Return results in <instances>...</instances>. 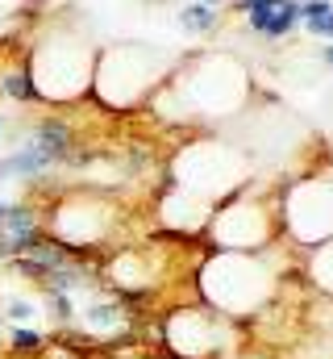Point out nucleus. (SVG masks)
I'll use <instances>...</instances> for the list:
<instances>
[{
  "mask_svg": "<svg viewBox=\"0 0 333 359\" xmlns=\"http://www.w3.org/2000/svg\"><path fill=\"white\" fill-rule=\"evenodd\" d=\"M4 347H8V355H17V359H42L46 347H50V339L38 326H8Z\"/></svg>",
  "mask_w": 333,
  "mask_h": 359,
  "instance_id": "18",
  "label": "nucleus"
},
{
  "mask_svg": "<svg viewBox=\"0 0 333 359\" xmlns=\"http://www.w3.org/2000/svg\"><path fill=\"white\" fill-rule=\"evenodd\" d=\"M96 42L83 34L71 17L42 21V29L29 38L25 67L38 92V104L71 109L80 100H92V76H96Z\"/></svg>",
  "mask_w": 333,
  "mask_h": 359,
  "instance_id": "3",
  "label": "nucleus"
},
{
  "mask_svg": "<svg viewBox=\"0 0 333 359\" xmlns=\"http://www.w3.org/2000/svg\"><path fill=\"white\" fill-rule=\"evenodd\" d=\"M279 4L283 0H234V13H242V21H250V17H262V13H271Z\"/></svg>",
  "mask_w": 333,
  "mask_h": 359,
  "instance_id": "21",
  "label": "nucleus"
},
{
  "mask_svg": "<svg viewBox=\"0 0 333 359\" xmlns=\"http://www.w3.org/2000/svg\"><path fill=\"white\" fill-rule=\"evenodd\" d=\"M42 313H46L42 292H38V297H21V292H4V297H0V318H4L8 326H34Z\"/></svg>",
  "mask_w": 333,
  "mask_h": 359,
  "instance_id": "15",
  "label": "nucleus"
},
{
  "mask_svg": "<svg viewBox=\"0 0 333 359\" xmlns=\"http://www.w3.org/2000/svg\"><path fill=\"white\" fill-rule=\"evenodd\" d=\"M200 4H213V8H225V4H234V0H200Z\"/></svg>",
  "mask_w": 333,
  "mask_h": 359,
  "instance_id": "23",
  "label": "nucleus"
},
{
  "mask_svg": "<svg viewBox=\"0 0 333 359\" xmlns=\"http://www.w3.org/2000/svg\"><path fill=\"white\" fill-rule=\"evenodd\" d=\"M208 251H262L283 243L279 226V192H254V184L217 201L204 226Z\"/></svg>",
  "mask_w": 333,
  "mask_h": 359,
  "instance_id": "6",
  "label": "nucleus"
},
{
  "mask_svg": "<svg viewBox=\"0 0 333 359\" xmlns=\"http://www.w3.org/2000/svg\"><path fill=\"white\" fill-rule=\"evenodd\" d=\"M279 226H283V243H292L296 251H309V247L333 238V180H288L279 188Z\"/></svg>",
  "mask_w": 333,
  "mask_h": 359,
  "instance_id": "9",
  "label": "nucleus"
},
{
  "mask_svg": "<svg viewBox=\"0 0 333 359\" xmlns=\"http://www.w3.org/2000/svg\"><path fill=\"white\" fill-rule=\"evenodd\" d=\"M250 72L242 67V59L208 50V55H183L179 67L171 72L163 88L155 92L150 109H166L175 104L171 117L183 121H221L234 117L250 104Z\"/></svg>",
  "mask_w": 333,
  "mask_h": 359,
  "instance_id": "2",
  "label": "nucleus"
},
{
  "mask_svg": "<svg viewBox=\"0 0 333 359\" xmlns=\"http://www.w3.org/2000/svg\"><path fill=\"white\" fill-rule=\"evenodd\" d=\"M300 17H304L300 29H309L313 38L333 42V0H300Z\"/></svg>",
  "mask_w": 333,
  "mask_h": 359,
  "instance_id": "19",
  "label": "nucleus"
},
{
  "mask_svg": "<svg viewBox=\"0 0 333 359\" xmlns=\"http://www.w3.org/2000/svg\"><path fill=\"white\" fill-rule=\"evenodd\" d=\"M183 55H163L146 42H113L96 55L92 100L108 113H134L155 100V92L171 80Z\"/></svg>",
  "mask_w": 333,
  "mask_h": 359,
  "instance_id": "4",
  "label": "nucleus"
},
{
  "mask_svg": "<svg viewBox=\"0 0 333 359\" xmlns=\"http://www.w3.org/2000/svg\"><path fill=\"white\" fill-rule=\"evenodd\" d=\"M321 59H325V67H333V42H325V46H321Z\"/></svg>",
  "mask_w": 333,
  "mask_h": 359,
  "instance_id": "22",
  "label": "nucleus"
},
{
  "mask_svg": "<svg viewBox=\"0 0 333 359\" xmlns=\"http://www.w3.org/2000/svg\"><path fill=\"white\" fill-rule=\"evenodd\" d=\"M283 280H288V243L262 251H208L204 264L196 268V292L208 309L242 326L271 309Z\"/></svg>",
  "mask_w": 333,
  "mask_h": 359,
  "instance_id": "1",
  "label": "nucleus"
},
{
  "mask_svg": "<svg viewBox=\"0 0 333 359\" xmlns=\"http://www.w3.org/2000/svg\"><path fill=\"white\" fill-rule=\"evenodd\" d=\"M0 322H4V318H0ZM0 347H4V334H0Z\"/></svg>",
  "mask_w": 333,
  "mask_h": 359,
  "instance_id": "25",
  "label": "nucleus"
},
{
  "mask_svg": "<svg viewBox=\"0 0 333 359\" xmlns=\"http://www.w3.org/2000/svg\"><path fill=\"white\" fill-rule=\"evenodd\" d=\"M217 25H221V8H213V4L187 0V4L179 8V29H183L187 38H204V34H213Z\"/></svg>",
  "mask_w": 333,
  "mask_h": 359,
  "instance_id": "17",
  "label": "nucleus"
},
{
  "mask_svg": "<svg viewBox=\"0 0 333 359\" xmlns=\"http://www.w3.org/2000/svg\"><path fill=\"white\" fill-rule=\"evenodd\" d=\"M166 180L179 184L183 192L217 205L225 201L229 192L246 188L250 184V155L238 151L234 142H221V138H200V142H187L171 155V168Z\"/></svg>",
  "mask_w": 333,
  "mask_h": 359,
  "instance_id": "7",
  "label": "nucleus"
},
{
  "mask_svg": "<svg viewBox=\"0 0 333 359\" xmlns=\"http://www.w3.org/2000/svg\"><path fill=\"white\" fill-rule=\"evenodd\" d=\"M0 96L13 100V104H38V92H34V80H29L25 59H21V63H8V67L0 72Z\"/></svg>",
  "mask_w": 333,
  "mask_h": 359,
  "instance_id": "16",
  "label": "nucleus"
},
{
  "mask_svg": "<svg viewBox=\"0 0 333 359\" xmlns=\"http://www.w3.org/2000/svg\"><path fill=\"white\" fill-rule=\"evenodd\" d=\"M213 209H217V205H208V201L183 192V188L171 184V180H163V188H159V196H155V222L163 226L166 234H179V238H204V226H208Z\"/></svg>",
  "mask_w": 333,
  "mask_h": 359,
  "instance_id": "11",
  "label": "nucleus"
},
{
  "mask_svg": "<svg viewBox=\"0 0 333 359\" xmlns=\"http://www.w3.org/2000/svg\"><path fill=\"white\" fill-rule=\"evenodd\" d=\"M159 343H163V355L171 359H221L238 347V322L221 318L204 301L179 305V309L163 313Z\"/></svg>",
  "mask_w": 333,
  "mask_h": 359,
  "instance_id": "8",
  "label": "nucleus"
},
{
  "mask_svg": "<svg viewBox=\"0 0 333 359\" xmlns=\"http://www.w3.org/2000/svg\"><path fill=\"white\" fill-rule=\"evenodd\" d=\"M304 280L313 284V292H321V297L333 301V238L304 251Z\"/></svg>",
  "mask_w": 333,
  "mask_h": 359,
  "instance_id": "14",
  "label": "nucleus"
},
{
  "mask_svg": "<svg viewBox=\"0 0 333 359\" xmlns=\"http://www.w3.org/2000/svg\"><path fill=\"white\" fill-rule=\"evenodd\" d=\"M25 142L42 151V159L50 168H67L80 159V134H76V121L63 117V113H42L38 121H29L25 130Z\"/></svg>",
  "mask_w": 333,
  "mask_h": 359,
  "instance_id": "12",
  "label": "nucleus"
},
{
  "mask_svg": "<svg viewBox=\"0 0 333 359\" xmlns=\"http://www.w3.org/2000/svg\"><path fill=\"white\" fill-rule=\"evenodd\" d=\"M159 251L155 247H113L108 255H104V264H100V280L113 288V292H121V297H129L134 305L150 292V288H159Z\"/></svg>",
  "mask_w": 333,
  "mask_h": 359,
  "instance_id": "10",
  "label": "nucleus"
},
{
  "mask_svg": "<svg viewBox=\"0 0 333 359\" xmlns=\"http://www.w3.org/2000/svg\"><path fill=\"white\" fill-rule=\"evenodd\" d=\"M300 25H304V17H300V0H283L279 8H271V13H262V17H250V21H246L250 34H258V38H267V42L292 38Z\"/></svg>",
  "mask_w": 333,
  "mask_h": 359,
  "instance_id": "13",
  "label": "nucleus"
},
{
  "mask_svg": "<svg viewBox=\"0 0 333 359\" xmlns=\"http://www.w3.org/2000/svg\"><path fill=\"white\" fill-rule=\"evenodd\" d=\"M125 226V209L113 192L100 188H67L42 209V230L71 255H104L117 247Z\"/></svg>",
  "mask_w": 333,
  "mask_h": 359,
  "instance_id": "5",
  "label": "nucleus"
},
{
  "mask_svg": "<svg viewBox=\"0 0 333 359\" xmlns=\"http://www.w3.org/2000/svg\"><path fill=\"white\" fill-rule=\"evenodd\" d=\"M4 126H8V117H4V113H0V134H4Z\"/></svg>",
  "mask_w": 333,
  "mask_h": 359,
  "instance_id": "24",
  "label": "nucleus"
},
{
  "mask_svg": "<svg viewBox=\"0 0 333 359\" xmlns=\"http://www.w3.org/2000/svg\"><path fill=\"white\" fill-rule=\"evenodd\" d=\"M25 13H29V0H0V38H8Z\"/></svg>",
  "mask_w": 333,
  "mask_h": 359,
  "instance_id": "20",
  "label": "nucleus"
}]
</instances>
